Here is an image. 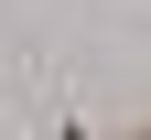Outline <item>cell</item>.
<instances>
[{"label": "cell", "instance_id": "obj_1", "mask_svg": "<svg viewBox=\"0 0 151 140\" xmlns=\"http://www.w3.org/2000/svg\"><path fill=\"white\" fill-rule=\"evenodd\" d=\"M54 140H97V118H76V108H65V118H54Z\"/></svg>", "mask_w": 151, "mask_h": 140}]
</instances>
